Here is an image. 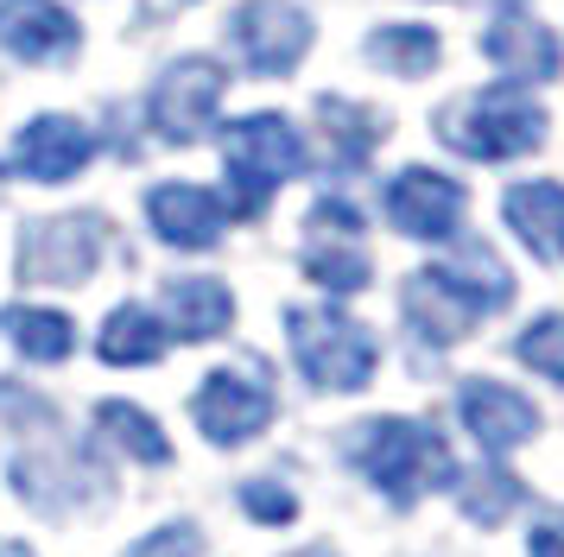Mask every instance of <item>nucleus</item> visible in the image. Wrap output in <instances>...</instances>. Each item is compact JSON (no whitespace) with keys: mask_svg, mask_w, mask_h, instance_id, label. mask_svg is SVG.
Returning a JSON list of instances; mask_svg holds the SVG:
<instances>
[{"mask_svg":"<svg viewBox=\"0 0 564 557\" xmlns=\"http://www.w3.org/2000/svg\"><path fill=\"white\" fill-rule=\"evenodd\" d=\"M223 64H209V57H178L172 70L159 76L153 89V127L159 140H172V146H191V140H204L209 121H216V101H223Z\"/></svg>","mask_w":564,"mask_h":557,"instance_id":"nucleus-8","label":"nucleus"},{"mask_svg":"<svg viewBox=\"0 0 564 557\" xmlns=\"http://www.w3.org/2000/svg\"><path fill=\"white\" fill-rule=\"evenodd\" d=\"M223 159H229V216H260L285 177L305 172V140L285 114H241L223 127Z\"/></svg>","mask_w":564,"mask_h":557,"instance_id":"nucleus-3","label":"nucleus"},{"mask_svg":"<svg viewBox=\"0 0 564 557\" xmlns=\"http://www.w3.org/2000/svg\"><path fill=\"white\" fill-rule=\"evenodd\" d=\"M96 430H102L128 462H147V469H165V462H172V437L159 430L153 412H140L133 400H102L96 405Z\"/></svg>","mask_w":564,"mask_h":557,"instance_id":"nucleus-20","label":"nucleus"},{"mask_svg":"<svg viewBox=\"0 0 564 557\" xmlns=\"http://www.w3.org/2000/svg\"><path fill=\"white\" fill-rule=\"evenodd\" d=\"M457 418L488 456H508V450H520V444L539 437V405L527 400V393L501 386V380H463L457 386Z\"/></svg>","mask_w":564,"mask_h":557,"instance_id":"nucleus-10","label":"nucleus"},{"mask_svg":"<svg viewBox=\"0 0 564 557\" xmlns=\"http://www.w3.org/2000/svg\"><path fill=\"white\" fill-rule=\"evenodd\" d=\"M513 298V278L495 266L488 248H463L457 260L444 266H425V273L406 278V324L425 336V342H463L469 329L482 324V310Z\"/></svg>","mask_w":564,"mask_h":557,"instance_id":"nucleus-1","label":"nucleus"},{"mask_svg":"<svg viewBox=\"0 0 564 557\" xmlns=\"http://www.w3.org/2000/svg\"><path fill=\"white\" fill-rule=\"evenodd\" d=\"M0 51L26 64H57L77 51V20L57 0H0Z\"/></svg>","mask_w":564,"mask_h":557,"instance_id":"nucleus-14","label":"nucleus"},{"mask_svg":"<svg viewBox=\"0 0 564 557\" xmlns=\"http://www.w3.org/2000/svg\"><path fill=\"white\" fill-rule=\"evenodd\" d=\"M235 45L241 57L267 76H285L311 45V20L292 7V0H248L241 13H235Z\"/></svg>","mask_w":564,"mask_h":557,"instance_id":"nucleus-11","label":"nucleus"},{"mask_svg":"<svg viewBox=\"0 0 564 557\" xmlns=\"http://www.w3.org/2000/svg\"><path fill=\"white\" fill-rule=\"evenodd\" d=\"M387 222L412 241H451L463 222V184L432 165H412L387 184Z\"/></svg>","mask_w":564,"mask_h":557,"instance_id":"nucleus-9","label":"nucleus"},{"mask_svg":"<svg viewBox=\"0 0 564 557\" xmlns=\"http://www.w3.org/2000/svg\"><path fill=\"white\" fill-rule=\"evenodd\" d=\"M191 418L216 450H235L273 425V380L248 374V368H216V374L191 393Z\"/></svg>","mask_w":564,"mask_h":557,"instance_id":"nucleus-7","label":"nucleus"},{"mask_svg":"<svg viewBox=\"0 0 564 557\" xmlns=\"http://www.w3.org/2000/svg\"><path fill=\"white\" fill-rule=\"evenodd\" d=\"M147 222H153L159 241L197 253V248H216L229 209H223V197H209L204 184H153L147 190Z\"/></svg>","mask_w":564,"mask_h":557,"instance_id":"nucleus-13","label":"nucleus"},{"mask_svg":"<svg viewBox=\"0 0 564 557\" xmlns=\"http://www.w3.org/2000/svg\"><path fill=\"white\" fill-rule=\"evenodd\" d=\"M513 354L533 368V374L558 380L564 386V317H539V324L520 329V342H513Z\"/></svg>","mask_w":564,"mask_h":557,"instance_id":"nucleus-25","label":"nucleus"},{"mask_svg":"<svg viewBox=\"0 0 564 557\" xmlns=\"http://www.w3.org/2000/svg\"><path fill=\"white\" fill-rule=\"evenodd\" d=\"M0 336L26 354V361H39V368L70 361V349H77V324L64 310H45V304H7L0 310Z\"/></svg>","mask_w":564,"mask_h":557,"instance_id":"nucleus-18","label":"nucleus"},{"mask_svg":"<svg viewBox=\"0 0 564 557\" xmlns=\"http://www.w3.org/2000/svg\"><path fill=\"white\" fill-rule=\"evenodd\" d=\"M115 228L96 216V209H77V216H45L20 234V278L26 285H83V278L102 266Z\"/></svg>","mask_w":564,"mask_h":557,"instance_id":"nucleus-5","label":"nucleus"},{"mask_svg":"<svg viewBox=\"0 0 564 557\" xmlns=\"http://www.w3.org/2000/svg\"><path fill=\"white\" fill-rule=\"evenodd\" d=\"M96 159V133L70 114H39L13 146V172H26L32 184H70Z\"/></svg>","mask_w":564,"mask_h":557,"instance_id":"nucleus-12","label":"nucleus"},{"mask_svg":"<svg viewBox=\"0 0 564 557\" xmlns=\"http://www.w3.org/2000/svg\"><path fill=\"white\" fill-rule=\"evenodd\" d=\"M317 121H324V133H330V146H336L343 165H368V152L381 140V114H361L356 101L324 96L317 101Z\"/></svg>","mask_w":564,"mask_h":557,"instance_id":"nucleus-21","label":"nucleus"},{"mask_svg":"<svg viewBox=\"0 0 564 557\" xmlns=\"http://www.w3.org/2000/svg\"><path fill=\"white\" fill-rule=\"evenodd\" d=\"M165 310H172V329L191 336V342H216L235 324V298L223 278H172L165 285Z\"/></svg>","mask_w":564,"mask_h":557,"instance_id":"nucleus-17","label":"nucleus"},{"mask_svg":"<svg viewBox=\"0 0 564 557\" xmlns=\"http://www.w3.org/2000/svg\"><path fill=\"white\" fill-rule=\"evenodd\" d=\"M285 336H292V354H299V374L317 386V393H361L368 380H375V336L356 324V317H343L330 304H317V310H285Z\"/></svg>","mask_w":564,"mask_h":557,"instance_id":"nucleus-4","label":"nucleus"},{"mask_svg":"<svg viewBox=\"0 0 564 557\" xmlns=\"http://www.w3.org/2000/svg\"><path fill=\"white\" fill-rule=\"evenodd\" d=\"M368 57L387 64L393 76H425V70H437V32L432 25H381L368 39Z\"/></svg>","mask_w":564,"mask_h":557,"instance_id":"nucleus-22","label":"nucleus"},{"mask_svg":"<svg viewBox=\"0 0 564 557\" xmlns=\"http://www.w3.org/2000/svg\"><path fill=\"white\" fill-rule=\"evenodd\" d=\"M356 462L393 506H419L432 488H451L457 481L451 444L425 418H375L356 437Z\"/></svg>","mask_w":564,"mask_h":557,"instance_id":"nucleus-2","label":"nucleus"},{"mask_svg":"<svg viewBox=\"0 0 564 557\" xmlns=\"http://www.w3.org/2000/svg\"><path fill=\"white\" fill-rule=\"evenodd\" d=\"M527 557H564V520H545V526H533V538H527Z\"/></svg>","mask_w":564,"mask_h":557,"instance_id":"nucleus-28","label":"nucleus"},{"mask_svg":"<svg viewBox=\"0 0 564 557\" xmlns=\"http://www.w3.org/2000/svg\"><path fill=\"white\" fill-rule=\"evenodd\" d=\"M241 506H248V520H260V526H292L299 520V494L280 488V481H241Z\"/></svg>","mask_w":564,"mask_h":557,"instance_id":"nucleus-27","label":"nucleus"},{"mask_svg":"<svg viewBox=\"0 0 564 557\" xmlns=\"http://www.w3.org/2000/svg\"><path fill=\"white\" fill-rule=\"evenodd\" d=\"M0 557H39V551H32V545H20V538H13V545H0Z\"/></svg>","mask_w":564,"mask_h":557,"instance_id":"nucleus-29","label":"nucleus"},{"mask_svg":"<svg viewBox=\"0 0 564 557\" xmlns=\"http://www.w3.org/2000/svg\"><path fill=\"white\" fill-rule=\"evenodd\" d=\"M501 216L539 260H564V184H545V177L513 184L501 197Z\"/></svg>","mask_w":564,"mask_h":557,"instance_id":"nucleus-16","label":"nucleus"},{"mask_svg":"<svg viewBox=\"0 0 564 557\" xmlns=\"http://www.w3.org/2000/svg\"><path fill=\"white\" fill-rule=\"evenodd\" d=\"M444 140L469 159H520V152H533L545 140V108L527 101L520 89H482V96L457 108V114H444Z\"/></svg>","mask_w":564,"mask_h":557,"instance_id":"nucleus-6","label":"nucleus"},{"mask_svg":"<svg viewBox=\"0 0 564 557\" xmlns=\"http://www.w3.org/2000/svg\"><path fill=\"white\" fill-rule=\"evenodd\" d=\"M305 273L317 278L324 292H361V285H368V253H361V234H343V241L311 234Z\"/></svg>","mask_w":564,"mask_h":557,"instance_id":"nucleus-23","label":"nucleus"},{"mask_svg":"<svg viewBox=\"0 0 564 557\" xmlns=\"http://www.w3.org/2000/svg\"><path fill=\"white\" fill-rule=\"evenodd\" d=\"M121 557H204V526L197 520H165V526L140 532Z\"/></svg>","mask_w":564,"mask_h":557,"instance_id":"nucleus-26","label":"nucleus"},{"mask_svg":"<svg viewBox=\"0 0 564 557\" xmlns=\"http://www.w3.org/2000/svg\"><path fill=\"white\" fill-rule=\"evenodd\" d=\"M457 501H463V513H469L476 526H495L501 513H513V501H520V481H513V476H501V469L488 462L482 476H463Z\"/></svg>","mask_w":564,"mask_h":557,"instance_id":"nucleus-24","label":"nucleus"},{"mask_svg":"<svg viewBox=\"0 0 564 557\" xmlns=\"http://www.w3.org/2000/svg\"><path fill=\"white\" fill-rule=\"evenodd\" d=\"M165 342H172V329L159 324L147 304H115L102 317V336H96L108 368H147V361L165 354Z\"/></svg>","mask_w":564,"mask_h":557,"instance_id":"nucleus-19","label":"nucleus"},{"mask_svg":"<svg viewBox=\"0 0 564 557\" xmlns=\"http://www.w3.org/2000/svg\"><path fill=\"white\" fill-rule=\"evenodd\" d=\"M482 51L501 64V70H513V83H552L558 64H564L558 39H552L539 20H520V13H501V20L488 25Z\"/></svg>","mask_w":564,"mask_h":557,"instance_id":"nucleus-15","label":"nucleus"}]
</instances>
